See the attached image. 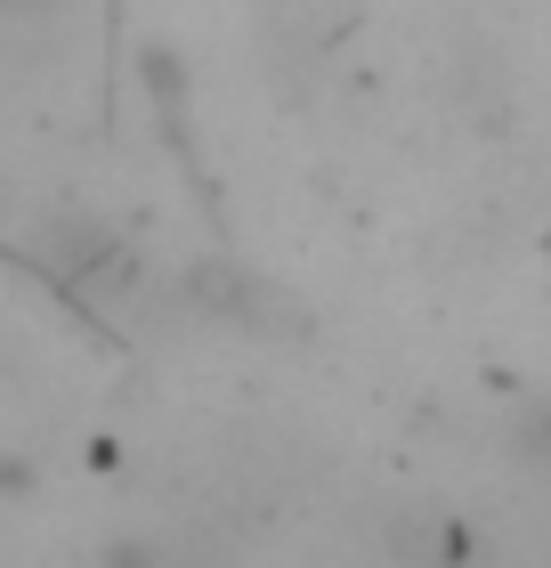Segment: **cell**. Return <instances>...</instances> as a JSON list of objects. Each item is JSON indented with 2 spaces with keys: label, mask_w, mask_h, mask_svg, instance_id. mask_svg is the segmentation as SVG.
I'll return each mask as SVG.
<instances>
[{
  "label": "cell",
  "mask_w": 551,
  "mask_h": 568,
  "mask_svg": "<svg viewBox=\"0 0 551 568\" xmlns=\"http://www.w3.org/2000/svg\"><path fill=\"white\" fill-rule=\"evenodd\" d=\"M178 284H187V308L203 325H227V333H284V325H293V317H284L293 301H284L259 268H244L235 252H203Z\"/></svg>",
  "instance_id": "cell-1"
},
{
  "label": "cell",
  "mask_w": 551,
  "mask_h": 568,
  "mask_svg": "<svg viewBox=\"0 0 551 568\" xmlns=\"http://www.w3.org/2000/svg\"><path fill=\"white\" fill-rule=\"evenodd\" d=\"M58 9H73V0H0V24H41Z\"/></svg>",
  "instance_id": "cell-2"
}]
</instances>
